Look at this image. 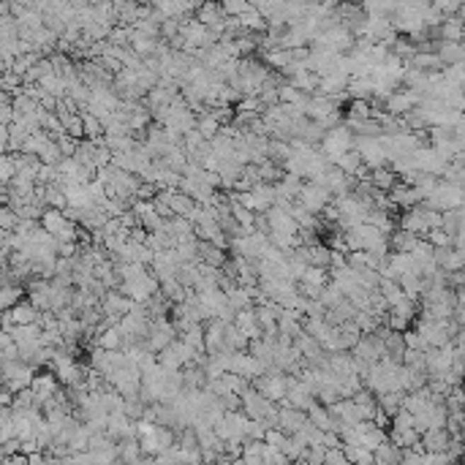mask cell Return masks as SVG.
<instances>
[{
	"label": "cell",
	"mask_w": 465,
	"mask_h": 465,
	"mask_svg": "<svg viewBox=\"0 0 465 465\" xmlns=\"http://www.w3.org/2000/svg\"><path fill=\"white\" fill-rule=\"evenodd\" d=\"M425 207L435 209V212H454V209L465 207V193L460 185H452L447 180H441L438 188L425 199Z\"/></svg>",
	"instance_id": "obj_1"
},
{
	"label": "cell",
	"mask_w": 465,
	"mask_h": 465,
	"mask_svg": "<svg viewBox=\"0 0 465 465\" xmlns=\"http://www.w3.org/2000/svg\"><path fill=\"white\" fill-rule=\"evenodd\" d=\"M354 142H357V137L348 131V125L343 122V125H338V128L327 131V137H324V142H321V153L327 155V161L335 166L338 158H343L345 153L354 150Z\"/></svg>",
	"instance_id": "obj_2"
},
{
	"label": "cell",
	"mask_w": 465,
	"mask_h": 465,
	"mask_svg": "<svg viewBox=\"0 0 465 465\" xmlns=\"http://www.w3.org/2000/svg\"><path fill=\"white\" fill-rule=\"evenodd\" d=\"M242 413L251 419V422H267L272 413L280 411V406H275V403H270L267 397L261 395V392H256L253 389V384L242 392Z\"/></svg>",
	"instance_id": "obj_3"
},
{
	"label": "cell",
	"mask_w": 465,
	"mask_h": 465,
	"mask_svg": "<svg viewBox=\"0 0 465 465\" xmlns=\"http://www.w3.org/2000/svg\"><path fill=\"white\" fill-rule=\"evenodd\" d=\"M297 202L305 207L308 212H313V215H321V212L335 202V196H332L324 185H318V183H305V188L297 196Z\"/></svg>",
	"instance_id": "obj_4"
},
{
	"label": "cell",
	"mask_w": 465,
	"mask_h": 465,
	"mask_svg": "<svg viewBox=\"0 0 465 465\" xmlns=\"http://www.w3.org/2000/svg\"><path fill=\"white\" fill-rule=\"evenodd\" d=\"M253 389L261 392L270 403L280 406L286 400V392H289V381H286V373H264L261 379L253 381Z\"/></svg>",
	"instance_id": "obj_5"
},
{
	"label": "cell",
	"mask_w": 465,
	"mask_h": 465,
	"mask_svg": "<svg viewBox=\"0 0 465 465\" xmlns=\"http://www.w3.org/2000/svg\"><path fill=\"white\" fill-rule=\"evenodd\" d=\"M354 147L360 150L362 163H364L370 172H376V169H384V166H389L386 150L381 147L379 139H357V142H354Z\"/></svg>",
	"instance_id": "obj_6"
},
{
	"label": "cell",
	"mask_w": 465,
	"mask_h": 465,
	"mask_svg": "<svg viewBox=\"0 0 465 465\" xmlns=\"http://www.w3.org/2000/svg\"><path fill=\"white\" fill-rule=\"evenodd\" d=\"M422 98H425L422 93H413V90L400 87L395 96L384 103V112H386V115H392V117H406V115H411L413 109L422 103Z\"/></svg>",
	"instance_id": "obj_7"
},
{
	"label": "cell",
	"mask_w": 465,
	"mask_h": 465,
	"mask_svg": "<svg viewBox=\"0 0 465 465\" xmlns=\"http://www.w3.org/2000/svg\"><path fill=\"white\" fill-rule=\"evenodd\" d=\"M318 185H324V188L335 196V199H340V196H348L351 190H354V185H357V180L354 177H348V174H343L338 166H329L327 172L321 174L318 180H316Z\"/></svg>",
	"instance_id": "obj_8"
},
{
	"label": "cell",
	"mask_w": 465,
	"mask_h": 465,
	"mask_svg": "<svg viewBox=\"0 0 465 465\" xmlns=\"http://www.w3.org/2000/svg\"><path fill=\"white\" fill-rule=\"evenodd\" d=\"M267 215V221H270V229H272V234H280V237H299V226L297 221L292 218V212L289 209H283V207H272L270 212H264Z\"/></svg>",
	"instance_id": "obj_9"
},
{
	"label": "cell",
	"mask_w": 465,
	"mask_h": 465,
	"mask_svg": "<svg viewBox=\"0 0 465 465\" xmlns=\"http://www.w3.org/2000/svg\"><path fill=\"white\" fill-rule=\"evenodd\" d=\"M231 373H237V376H242L245 381H253L261 379L264 373H267V364L264 362H258L256 357H251L248 351L245 354H234V364H231Z\"/></svg>",
	"instance_id": "obj_10"
},
{
	"label": "cell",
	"mask_w": 465,
	"mask_h": 465,
	"mask_svg": "<svg viewBox=\"0 0 465 465\" xmlns=\"http://www.w3.org/2000/svg\"><path fill=\"white\" fill-rule=\"evenodd\" d=\"M205 343H207V357L226 351V324L221 318H212L205 324Z\"/></svg>",
	"instance_id": "obj_11"
},
{
	"label": "cell",
	"mask_w": 465,
	"mask_h": 465,
	"mask_svg": "<svg viewBox=\"0 0 465 465\" xmlns=\"http://www.w3.org/2000/svg\"><path fill=\"white\" fill-rule=\"evenodd\" d=\"M30 389L35 392V400H38L41 406H47L52 397L60 392V381H57L54 373H35L33 386H30Z\"/></svg>",
	"instance_id": "obj_12"
},
{
	"label": "cell",
	"mask_w": 465,
	"mask_h": 465,
	"mask_svg": "<svg viewBox=\"0 0 465 465\" xmlns=\"http://www.w3.org/2000/svg\"><path fill=\"white\" fill-rule=\"evenodd\" d=\"M3 313H8V318H11V324H14V327H30V324H41V316H44L41 310L30 305V299H22L17 308L3 310Z\"/></svg>",
	"instance_id": "obj_13"
},
{
	"label": "cell",
	"mask_w": 465,
	"mask_h": 465,
	"mask_svg": "<svg viewBox=\"0 0 465 465\" xmlns=\"http://www.w3.org/2000/svg\"><path fill=\"white\" fill-rule=\"evenodd\" d=\"M134 299H128L125 294L120 292H109L106 297H103V302H101V310H103V316H120V318H125L131 310H134Z\"/></svg>",
	"instance_id": "obj_14"
},
{
	"label": "cell",
	"mask_w": 465,
	"mask_h": 465,
	"mask_svg": "<svg viewBox=\"0 0 465 465\" xmlns=\"http://www.w3.org/2000/svg\"><path fill=\"white\" fill-rule=\"evenodd\" d=\"M308 413L305 411H297V408H280V427L277 430H283L286 435H297V432H302L308 427Z\"/></svg>",
	"instance_id": "obj_15"
},
{
	"label": "cell",
	"mask_w": 465,
	"mask_h": 465,
	"mask_svg": "<svg viewBox=\"0 0 465 465\" xmlns=\"http://www.w3.org/2000/svg\"><path fill=\"white\" fill-rule=\"evenodd\" d=\"M430 35H435L438 41H447V44H463L465 38V22L460 17H449L438 30H432Z\"/></svg>",
	"instance_id": "obj_16"
},
{
	"label": "cell",
	"mask_w": 465,
	"mask_h": 465,
	"mask_svg": "<svg viewBox=\"0 0 465 465\" xmlns=\"http://www.w3.org/2000/svg\"><path fill=\"white\" fill-rule=\"evenodd\" d=\"M435 261L441 267V272L447 275H457L465 270V256L457 248H447V251H435Z\"/></svg>",
	"instance_id": "obj_17"
},
{
	"label": "cell",
	"mask_w": 465,
	"mask_h": 465,
	"mask_svg": "<svg viewBox=\"0 0 465 465\" xmlns=\"http://www.w3.org/2000/svg\"><path fill=\"white\" fill-rule=\"evenodd\" d=\"M234 327L240 329V332L245 335V338H248V340H258V338H264V332H261V327H258L256 308L237 313V318H234Z\"/></svg>",
	"instance_id": "obj_18"
},
{
	"label": "cell",
	"mask_w": 465,
	"mask_h": 465,
	"mask_svg": "<svg viewBox=\"0 0 465 465\" xmlns=\"http://www.w3.org/2000/svg\"><path fill=\"white\" fill-rule=\"evenodd\" d=\"M452 447V435L449 430H427L422 432V449L427 452V454H438V452H449Z\"/></svg>",
	"instance_id": "obj_19"
},
{
	"label": "cell",
	"mask_w": 465,
	"mask_h": 465,
	"mask_svg": "<svg viewBox=\"0 0 465 465\" xmlns=\"http://www.w3.org/2000/svg\"><path fill=\"white\" fill-rule=\"evenodd\" d=\"M419 242H422V237H416V234L406 231V229H395L389 234V251L392 253H413Z\"/></svg>",
	"instance_id": "obj_20"
},
{
	"label": "cell",
	"mask_w": 465,
	"mask_h": 465,
	"mask_svg": "<svg viewBox=\"0 0 465 465\" xmlns=\"http://www.w3.org/2000/svg\"><path fill=\"white\" fill-rule=\"evenodd\" d=\"M66 226H69V218H66L63 209H52L50 207V209L41 215V229L50 231L52 237H60V234L66 231Z\"/></svg>",
	"instance_id": "obj_21"
},
{
	"label": "cell",
	"mask_w": 465,
	"mask_h": 465,
	"mask_svg": "<svg viewBox=\"0 0 465 465\" xmlns=\"http://www.w3.org/2000/svg\"><path fill=\"white\" fill-rule=\"evenodd\" d=\"M408 66L416 71H425V74H432V71H444V63L438 57V52H416L413 60H408Z\"/></svg>",
	"instance_id": "obj_22"
},
{
	"label": "cell",
	"mask_w": 465,
	"mask_h": 465,
	"mask_svg": "<svg viewBox=\"0 0 465 465\" xmlns=\"http://www.w3.org/2000/svg\"><path fill=\"white\" fill-rule=\"evenodd\" d=\"M370 183L379 190H384V193H392L400 185V177H397V172L392 166H384V169H376V172L370 174Z\"/></svg>",
	"instance_id": "obj_23"
},
{
	"label": "cell",
	"mask_w": 465,
	"mask_h": 465,
	"mask_svg": "<svg viewBox=\"0 0 465 465\" xmlns=\"http://www.w3.org/2000/svg\"><path fill=\"white\" fill-rule=\"evenodd\" d=\"M438 57L444 63V69L449 66H457L465 60V44H447V41H438Z\"/></svg>",
	"instance_id": "obj_24"
},
{
	"label": "cell",
	"mask_w": 465,
	"mask_h": 465,
	"mask_svg": "<svg viewBox=\"0 0 465 465\" xmlns=\"http://www.w3.org/2000/svg\"><path fill=\"white\" fill-rule=\"evenodd\" d=\"M96 158H98V144L90 142V139L79 142V150L74 155V161H76L79 166H87V169H98V166H96Z\"/></svg>",
	"instance_id": "obj_25"
},
{
	"label": "cell",
	"mask_w": 465,
	"mask_h": 465,
	"mask_svg": "<svg viewBox=\"0 0 465 465\" xmlns=\"http://www.w3.org/2000/svg\"><path fill=\"white\" fill-rule=\"evenodd\" d=\"M161 294L172 302V305H180V302H185V297H188V289L177 280V277H169V280H161Z\"/></svg>",
	"instance_id": "obj_26"
},
{
	"label": "cell",
	"mask_w": 465,
	"mask_h": 465,
	"mask_svg": "<svg viewBox=\"0 0 465 465\" xmlns=\"http://www.w3.org/2000/svg\"><path fill=\"white\" fill-rule=\"evenodd\" d=\"M22 299H28V289L25 286H3L0 289V308L3 310L17 308Z\"/></svg>",
	"instance_id": "obj_27"
},
{
	"label": "cell",
	"mask_w": 465,
	"mask_h": 465,
	"mask_svg": "<svg viewBox=\"0 0 465 465\" xmlns=\"http://www.w3.org/2000/svg\"><path fill=\"white\" fill-rule=\"evenodd\" d=\"M373 457H376V463L379 465H400V460H403V449H397L392 441H384V444L373 452Z\"/></svg>",
	"instance_id": "obj_28"
},
{
	"label": "cell",
	"mask_w": 465,
	"mask_h": 465,
	"mask_svg": "<svg viewBox=\"0 0 465 465\" xmlns=\"http://www.w3.org/2000/svg\"><path fill=\"white\" fill-rule=\"evenodd\" d=\"M335 166H338V169H340L343 174H348V177H354V180H357V174H360V169L364 166V163H362L360 150L354 147L351 153H345L343 158H338V161H335Z\"/></svg>",
	"instance_id": "obj_29"
},
{
	"label": "cell",
	"mask_w": 465,
	"mask_h": 465,
	"mask_svg": "<svg viewBox=\"0 0 465 465\" xmlns=\"http://www.w3.org/2000/svg\"><path fill=\"white\" fill-rule=\"evenodd\" d=\"M381 294H384V299L389 302V308H395V305H400V302H406L408 297L403 294V289H400V283L397 280H389V277H384L381 280Z\"/></svg>",
	"instance_id": "obj_30"
},
{
	"label": "cell",
	"mask_w": 465,
	"mask_h": 465,
	"mask_svg": "<svg viewBox=\"0 0 465 465\" xmlns=\"http://www.w3.org/2000/svg\"><path fill=\"white\" fill-rule=\"evenodd\" d=\"M343 112L345 120H373V103L370 101H348Z\"/></svg>",
	"instance_id": "obj_31"
},
{
	"label": "cell",
	"mask_w": 465,
	"mask_h": 465,
	"mask_svg": "<svg viewBox=\"0 0 465 465\" xmlns=\"http://www.w3.org/2000/svg\"><path fill=\"white\" fill-rule=\"evenodd\" d=\"M196 128H199V134H202L207 142H212L215 137H221V128H224V125L215 120L212 112H205V115L199 117V125H196Z\"/></svg>",
	"instance_id": "obj_32"
},
{
	"label": "cell",
	"mask_w": 465,
	"mask_h": 465,
	"mask_svg": "<svg viewBox=\"0 0 465 465\" xmlns=\"http://www.w3.org/2000/svg\"><path fill=\"white\" fill-rule=\"evenodd\" d=\"M183 343L193 348L196 354H207V343H205V324H199V327H193L190 332H185L183 338H180Z\"/></svg>",
	"instance_id": "obj_33"
},
{
	"label": "cell",
	"mask_w": 465,
	"mask_h": 465,
	"mask_svg": "<svg viewBox=\"0 0 465 465\" xmlns=\"http://www.w3.org/2000/svg\"><path fill=\"white\" fill-rule=\"evenodd\" d=\"M82 117H85V134L90 142H98V139L106 137V125H103L101 117H96L90 112H82Z\"/></svg>",
	"instance_id": "obj_34"
},
{
	"label": "cell",
	"mask_w": 465,
	"mask_h": 465,
	"mask_svg": "<svg viewBox=\"0 0 465 465\" xmlns=\"http://www.w3.org/2000/svg\"><path fill=\"white\" fill-rule=\"evenodd\" d=\"M38 158H41V163H44V166H60V163L66 161V155L60 153V147H57V142H54V139H52L50 144L38 153Z\"/></svg>",
	"instance_id": "obj_35"
},
{
	"label": "cell",
	"mask_w": 465,
	"mask_h": 465,
	"mask_svg": "<svg viewBox=\"0 0 465 465\" xmlns=\"http://www.w3.org/2000/svg\"><path fill=\"white\" fill-rule=\"evenodd\" d=\"M302 280H305V283H313V286L327 289L329 283H332V275H329V270H321V267H308V272H305Z\"/></svg>",
	"instance_id": "obj_36"
},
{
	"label": "cell",
	"mask_w": 465,
	"mask_h": 465,
	"mask_svg": "<svg viewBox=\"0 0 465 465\" xmlns=\"http://www.w3.org/2000/svg\"><path fill=\"white\" fill-rule=\"evenodd\" d=\"M444 231H447L452 240L463 231V215H460V209H454V212H444Z\"/></svg>",
	"instance_id": "obj_37"
},
{
	"label": "cell",
	"mask_w": 465,
	"mask_h": 465,
	"mask_svg": "<svg viewBox=\"0 0 465 465\" xmlns=\"http://www.w3.org/2000/svg\"><path fill=\"white\" fill-rule=\"evenodd\" d=\"M425 240L430 242L432 248H435V251H447V248H454V240H452V237H449L447 231H444V229H435V231H427V237H425Z\"/></svg>",
	"instance_id": "obj_38"
},
{
	"label": "cell",
	"mask_w": 465,
	"mask_h": 465,
	"mask_svg": "<svg viewBox=\"0 0 465 465\" xmlns=\"http://www.w3.org/2000/svg\"><path fill=\"white\" fill-rule=\"evenodd\" d=\"M14 177H17L14 158H11V155H3V161H0V183H3V185H11Z\"/></svg>",
	"instance_id": "obj_39"
},
{
	"label": "cell",
	"mask_w": 465,
	"mask_h": 465,
	"mask_svg": "<svg viewBox=\"0 0 465 465\" xmlns=\"http://www.w3.org/2000/svg\"><path fill=\"white\" fill-rule=\"evenodd\" d=\"M226 17H245L248 11H253V3H245V0H229L224 3Z\"/></svg>",
	"instance_id": "obj_40"
},
{
	"label": "cell",
	"mask_w": 465,
	"mask_h": 465,
	"mask_svg": "<svg viewBox=\"0 0 465 465\" xmlns=\"http://www.w3.org/2000/svg\"><path fill=\"white\" fill-rule=\"evenodd\" d=\"M392 430H416V419H413V413H408L406 408L403 411L395 413V419H392Z\"/></svg>",
	"instance_id": "obj_41"
},
{
	"label": "cell",
	"mask_w": 465,
	"mask_h": 465,
	"mask_svg": "<svg viewBox=\"0 0 465 465\" xmlns=\"http://www.w3.org/2000/svg\"><path fill=\"white\" fill-rule=\"evenodd\" d=\"M19 221H22V218H19L11 207H3V209H0V229H3V231H17Z\"/></svg>",
	"instance_id": "obj_42"
},
{
	"label": "cell",
	"mask_w": 465,
	"mask_h": 465,
	"mask_svg": "<svg viewBox=\"0 0 465 465\" xmlns=\"http://www.w3.org/2000/svg\"><path fill=\"white\" fill-rule=\"evenodd\" d=\"M54 142H57L60 153L66 155V158H74V155H76V150H79V142H76V139H71L69 134H60V137L54 139Z\"/></svg>",
	"instance_id": "obj_43"
},
{
	"label": "cell",
	"mask_w": 465,
	"mask_h": 465,
	"mask_svg": "<svg viewBox=\"0 0 465 465\" xmlns=\"http://www.w3.org/2000/svg\"><path fill=\"white\" fill-rule=\"evenodd\" d=\"M425 449H406L403 452V460H400V465H425Z\"/></svg>",
	"instance_id": "obj_44"
},
{
	"label": "cell",
	"mask_w": 465,
	"mask_h": 465,
	"mask_svg": "<svg viewBox=\"0 0 465 465\" xmlns=\"http://www.w3.org/2000/svg\"><path fill=\"white\" fill-rule=\"evenodd\" d=\"M286 441H289V435L283 430H267V438H264V444L272 449H283L286 447Z\"/></svg>",
	"instance_id": "obj_45"
},
{
	"label": "cell",
	"mask_w": 465,
	"mask_h": 465,
	"mask_svg": "<svg viewBox=\"0 0 465 465\" xmlns=\"http://www.w3.org/2000/svg\"><path fill=\"white\" fill-rule=\"evenodd\" d=\"M425 465H454V457L449 452H438V454H425Z\"/></svg>",
	"instance_id": "obj_46"
},
{
	"label": "cell",
	"mask_w": 465,
	"mask_h": 465,
	"mask_svg": "<svg viewBox=\"0 0 465 465\" xmlns=\"http://www.w3.org/2000/svg\"><path fill=\"white\" fill-rule=\"evenodd\" d=\"M460 19L465 22V3H463V8H460Z\"/></svg>",
	"instance_id": "obj_47"
},
{
	"label": "cell",
	"mask_w": 465,
	"mask_h": 465,
	"mask_svg": "<svg viewBox=\"0 0 465 465\" xmlns=\"http://www.w3.org/2000/svg\"><path fill=\"white\" fill-rule=\"evenodd\" d=\"M3 465H11V460H3Z\"/></svg>",
	"instance_id": "obj_48"
}]
</instances>
